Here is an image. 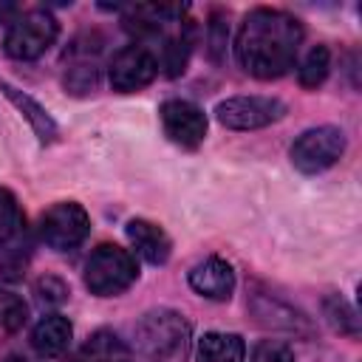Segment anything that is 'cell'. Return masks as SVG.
Segmentation results:
<instances>
[{
	"mask_svg": "<svg viewBox=\"0 0 362 362\" xmlns=\"http://www.w3.org/2000/svg\"><path fill=\"white\" fill-rule=\"evenodd\" d=\"M303 34V23L294 14L257 6L240 20L235 34L238 65L255 79H280L294 68Z\"/></svg>",
	"mask_w": 362,
	"mask_h": 362,
	"instance_id": "obj_1",
	"label": "cell"
},
{
	"mask_svg": "<svg viewBox=\"0 0 362 362\" xmlns=\"http://www.w3.org/2000/svg\"><path fill=\"white\" fill-rule=\"evenodd\" d=\"M136 351L147 362H187L192 328L175 308H153L133 328Z\"/></svg>",
	"mask_w": 362,
	"mask_h": 362,
	"instance_id": "obj_2",
	"label": "cell"
},
{
	"mask_svg": "<svg viewBox=\"0 0 362 362\" xmlns=\"http://www.w3.org/2000/svg\"><path fill=\"white\" fill-rule=\"evenodd\" d=\"M139 280V257L119 243H99L85 260V286L96 297H119Z\"/></svg>",
	"mask_w": 362,
	"mask_h": 362,
	"instance_id": "obj_3",
	"label": "cell"
},
{
	"mask_svg": "<svg viewBox=\"0 0 362 362\" xmlns=\"http://www.w3.org/2000/svg\"><path fill=\"white\" fill-rule=\"evenodd\" d=\"M59 37V20L48 8H28L14 17V23L6 28L3 51L6 57L17 62L40 59Z\"/></svg>",
	"mask_w": 362,
	"mask_h": 362,
	"instance_id": "obj_4",
	"label": "cell"
},
{
	"mask_svg": "<svg viewBox=\"0 0 362 362\" xmlns=\"http://www.w3.org/2000/svg\"><path fill=\"white\" fill-rule=\"evenodd\" d=\"M31 257V240L25 215L14 198V192L0 189V277L14 280L23 277Z\"/></svg>",
	"mask_w": 362,
	"mask_h": 362,
	"instance_id": "obj_5",
	"label": "cell"
},
{
	"mask_svg": "<svg viewBox=\"0 0 362 362\" xmlns=\"http://www.w3.org/2000/svg\"><path fill=\"white\" fill-rule=\"evenodd\" d=\"M345 144H348V139H345L342 127L320 124V127L303 130L294 139L288 156H291L294 170H300L303 175H317V173H325L328 167H334L342 158Z\"/></svg>",
	"mask_w": 362,
	"mask_h": 362,
	"instance_id": "obj_6",
	"label": "cell"
},
{
	"mask_svg": "<svg viewBox=\"0 0 362 362\" xmlns=\"http://www.w3.org/2000/svg\"><path fill=\"white\" fill-rule=\"evenodd\" d=\"M102 45L105 37L96 31L79 34L62 54V85L74 96H88L99 88L102 76Z\"/></svg>",
	"mask_w": 362,
	"mask_h": 362,
	"instance_id": "obj_7",
	"label": "cell"
},
{
	"mask_svg": "<svg viewBox=\"0 0 362 362\" xmlns=\"http://www.w3.org/2000/svg\"><path fill=\"white\" fill-rule=\"evenodd\" d=\"M40 240L54 252H68L85 243L90 235V215L76 201H59L40 215Z\"/></svg>",
	"mask_w": 362,
	"mask_h": 362,
	"instance_id": "obj_8",
	"label": "cell"
},
{
	"mask_svg": "<svg viewBox=\"0 0 362 362\" xmlns=\"http://www.w3.org/2000/svg\"><path fill=\"white\" fill-rule=\"evenodd\" d=\"M161 71L158 54L150 42H130L124 48H119L107 65V82L113 90L119 93H136L141 88H147Z\"/></svg>",
	"mask_w": 362,
	"mask_h": 362,
	"instance_id": "obj_9",
	"label": "cell"
},
{
	"mask_svg": "<svg viewBox=\"0 0 362 362\" xmlns=\"http://www.w3.org/2000/svg\"><path fill=\"white\" fill-rule=\"evenodd\" d=\"M288 113L277 96H229L215 105V119L229 130H260L280 122Z\"/></svg>",
	"mask_w": 362,
	"mask_h": 362,
	"instance_id": "obj_10",
	"label": "cell"
},
{
	"mask_svg": "<svg viewBox=\"0 0 362 362\" xmlns=\"http://www.w3.org/2000/svg\"><path fill=\"white\" fill-rule=\"evenodd\" d=\"M158 119H161L164 136L173 144L184 147V150H195L206 139V113L189 99H167V102H161Z\"/></svg>",
	"mask_w": 362,
	"mask_h": 362,
	"instance_id": "obj_11",
	"label": "cell"
},
{
	"mask_svg": "<svg viewBox=\"0 0 362 362\" xmlns=\"http://www.w3.org/2000/svg\"><path fill=\"white\" fill-rule=\"evenodd\" d=\"M187 283L189 288L198 294V297H206V300H215V303H223L232 297L235 291V269L229 260L212 255L201 263H195L187 274Z\"/></svg>",
	"mask_w": 362,
	"mask_h": 362,
	"instance_id": "obj_12",
	"label": "cell"
},
{
	"mask_svg": "<svg viewBox=\"0 0 362 362\" xmlns=\"http://www.w3.org/2000/svg\"><path fill=\"white\" fill-rule=\"evenodd\" d=\"M249 308H252L255 320L260 325H266V328L286 331V334H308L311 331V325L303 317V311H297L286 300L274 297L272 291H252L249 294Z\"/></svg>",
	"mask_w": 362,
	"mask_h": 362,
	"instance_id": "obj_13",
	"label": "cell"
},
{
	"mask_svg": "<svg viewBox=\"0 0 362 362\" xmlns=\"http://www.w3.org/2000/svg\"><path fill=\"white\" fill-rule=\"evenodd\" d=\"M124 235H127L130 246L136 249L133 255H139L141 260H147V263H153V266L167 263L170 255H173V240H170V235H167L158 223H153V221H147V218H133V221H127Z\"/></svg>",
	"mask_w": 362,
	"mask_h": 362,
	"instance_id": "obj_14",
	"label": "cell"
},
{
	"mask_svg": "<svg viewBox=\"0 0 362 362\" xmlns=\"http://www.w3.org/2000/svg\"><path fill=\"white\" fill-rule=\"evenodd\" d=\"M0 93L25 116V122L31 124V130H34V136L42 141V144H51L54 139H57V133H59V127H57V122H54V116L31 96V93H25V90H20V88H14L11 82H6V79H0Z\"/></svg>",
	"mask_w": 362,
	"mask_h": 362,
	"instance_id": "obj_15",
	"label": "cell"
},
{
	"mask_svg": "<svg viewBox=\"0 0 362 362\" xmlns=\"http://www.w3.org/2000/svg\"><path fill=\"white\" fill-rule=\"evenodd\" d=\"M74 339V325L68 317L62 314H45L34 331H31V348L37 351V356L42 359H54V356H62L68 351Z\"/></svg>",
	"mask_w": 362,
	"mask_h": 362,
	"instance_id": "obj_16",
	"label": "cell"
},
{
	"mask_svg": "<svg viewBox=\"0 0 362 362\" xmlns=\"http://www.w3.org/2000/svg\"><path fill=\"white\" fill-rule=\"evenodd\" d=\"M161 42H164V45H161L158 62H161L164 74H167L170 79H175V76H181V74L187 71V62H189V57H192V48H195V20L184 17V20L178 23V31H175V34H167Z\"/></svg>",
	"mask_w": 362,
	"mask_h": 362,
	"instance_id": "obj_17",
	"label": "cell"
},
{
	"mask_svg": "<svg viewBox=\"0 0 362 362\" xmlns=\"http://www.w3.org/2000/svg\"><path fill=\"white\" fill-rule=\"evenodd\" d=\"M246 342L232 331H206L198 339V362H243Z\"/></svg>",
	"mask_w": 362,
	"mask_h": 362,
	"instance_id": "obj_18",
	"label": "cell"
},
{
	"mask_svg": "<svg viewBox=\"0 0 362 362\" xmlns=\"http://www.w3.org/2000/svg\"><path fill=\"white\" fill-rule=\"evenodd\" d=\"M74 362H130V348L119 334L99 328L85 339Z\"/></svg>",
	"mask_w": 362,
	"mask_h": 362,
	"instance_id": "obj_19",
	"label": "cell"
},
{
	"mask_svg": "<svg viewBox=\"0 0 362 362\" xmlns=\"http://www.w3.org/2000/svg\"><path fill=\"white\" fill-rule=\"evenodd\" d=\"M331 71V51L328 45H314L297 65V82L303 88H320Z\"/></svg>",
	"mask_w": 362,
	"mask_h": 362,
	"instance_id": "obj_20",
	"label": "cell"
},
{
	"mask_svg": "<svg viewBox=\"0 0 362 362\" xmlns=\"http://www.w3.org/2000/svg\"><path fill=\"white\" fill-rule=\"evenodd\" d=\"M322 317L328 320V325L337 331V334H345V337H359V317L354 311V305L339 297V294H331L322 300Z\"/></svg>",
	"mask_w": 362,
	"mask_h": 362,
	"instance_id": "obj_21",
	"label": "cell"
},
{
	"mask_svg": "<svg viewBox=\"0 0 362 362\" xmlns=\"http://www.w3.org/2000/svg\"><path fill=\"white\" fill-rule=\"evenodd\" d=\"M25 320H28L25 300L17 291L0 286V328L3 331H20L25 325Z\"/></svg>",
	"mask_w": 362,
	"mask_h": 362,
	"instance_id": "obj_22",
	"label": "cell"
},
{
	"mask_svg": "<svg viewBox=\"0 0 362 362\" xmlns=\"http://www.w3.org/2000/svg\"><path fill=\"white\" fill-rule=\"evenodd\" d=\"M226 45H229L226 14L215 8V11L209 14V23H206V54H209V59H212V62H223Z\"/></svg>",
	"mask_w": 362,
	"mask_h": 362,
	"instance_id": "obj_23",
	"label": "cell"
},
{
	"mask_svg": "<svg viewBox=\"0 0 362 362\" xmlns=\"http://www.w3.org/2000/svg\"><path fill=\"white\" fill-rule=\"evenodd\" d=\"M34 294H37V303L42 308H54V305H62L68 300V286L57 274H45L34 283Z\"/></svg>",
	"mask_w": 362,
	"mask_h": 362,
	"instance_id": "obj_24",
	"label": "cell"
},
{
	"mask_svg": "<svg viewBox=\"0 0 362 362\" xmlns=\"http://www.w3.org/2000/svg\"><path fill=\"white\" fill-rule=\"evenodd\" d=\"M252 362H294V351L288 342L280 339H263L252 351Z\"/></svg>",
	"mask_w": 362,
	"mask_h": 362,
	"instance_id": "obj_25",
	"label": "cell"
},
{
	"mask_svg": "<svg viewBox=\"0 0 362 362\" xmlns=\"http://www.w3.org/2000/svg\"><path fill=\"white\" fill-rule=\"evenodd\" d=\"M20 11H23V8H20L17 3H6V0H0V25H6V23L11 25L14 17H17Z\"/></svg>",
	"mask_w": 362,
	"mask_h": 362,
	"instance_id": "obj_26",
	"label": "cell"
},
{
	"mask_svg": "<svg viewBox=\"0 0 362 362\" xmlns=\"http://www.w3.org/2000/svg\"><path fill=\"white\" fill-rule=\"evenodd\" d=\"M6 362H31V359H23V356H11V359H6Z\"/></svg>",
	"mask_w": 362,
	"mask_h": 362,
	"instance_id": "obj_27",
	"label": "cell"
}]
</instances>
